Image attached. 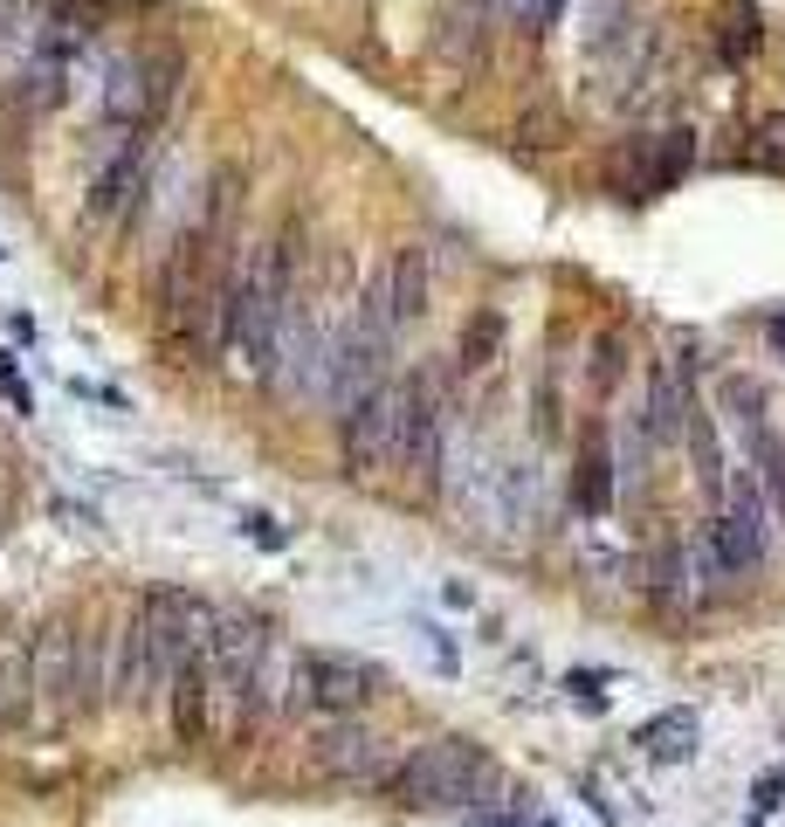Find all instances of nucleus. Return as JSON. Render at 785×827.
Segmentation results:
<instances>
[{
    "label": "nucleus",
    "mask_w": 785,
    "mask_h": 827,
    "mask_svg": "<svg viewBox=\"0 0 785 827\" xmlns=\"http://www.w3.org/2000/svg\"><path fill=\"white\" fill-rule=\"evenodd\" d=\"M145 194V152L139 145H118L111 159H103V173L90 179V214L97 221H124V207Z\"/></svg>",
    "instance_id": "11"
},
{
    "label": "nucleus",
    "mask_w": 785,
    "mask_h": 827,
    "mask_svg": "<svg viewBox=\"0 0 785 827\" xmlns=\"http://www.w3.org/2000/svg\"><path fill=\"white\" fill-rule=\"evenodd\" d=\"M297 676H303V704L324 717H358L379 696V669L358 655H338V649H310L297 662Z\"/></svg>",
    "instance_id": "6"
},
{
    "label": "nucleus",
    "mask_w": 785,
    "mask_h": 827,
    "mask_svg": "<svg viewBox=\"0 0 785 827\" xmlns=\"http://www.w3.org/2000/svg\"><path fill=\"white\" fill-rule=\"evenodd\" d=\"M772 345L785 352V310H778V318H772Z\"/></svg>",
    "instance_id": "27"
},
{
    "label": "nucleus",
    "mask_w": 785,
    "mask_h": 827,
    "mask_svg": "<svg viewBox=\"0 0 785 827\" xmlns=\"http://www.w3.org/2000/svg\"><path fill=\"white\" fill-rule=\"evenodd\" d=\"M242 538H255V545H269V552H276V545H290V531H283L276 517H262V510L242 517Z\"/></svg>",
    "instance_id": "23"
},
{
    "label": "nucleus",
    "mask_w": 785,
    "mask_h": 827,
    "mask_svg": "<svg viewBox=\"0 0 785 827\" xmlns=\"http://www.w3.org/2000/svg\"><path fill=\"white\" fill-rule=\"evenodd\" d=\"M0 386H8V400H14L21 413H29V407H35V400H29V386H21V373H14V366H0Z\"/></svg>",
    "instance_id": "25"
},
{
    "label": "nucleus",
    "mask_w": 785,
    "mask_h": 827,
    "mask_svg": "<svg viewBox=\"0 0 785 827\" xmlns=\"http://www.w3.org/2000/svg\"><path fill=\"white\" fill-rule=\"evenodd\" d=\"M496 8H504L517 29H552V21L565 14V0H496Z\"/></svg>",
    "instance_id": "19"
},
{
    "label": "nucleus",
    "mask_w": 785,
    "mask_h": 827,
    "mask_svg": "<svg viewBox=\"0 0 785 827\" xmlns=\"http://www.w3.org/2000/svg\"><path fill=\"white\" fill-rule=\"evenodd\" d=\"M14 710V690H8V676H0V717H8Z\"/></svg>",
    "instance_id": "28"
},
{
    "label": "nucleus",
    "mask_w": 785,
    "mask_h": 827,
    "mask_svg": "<svg viewBox=\"0 0 785 827\" xmlns=\"http://www.w3.org/2000/svg\"><path fill=\"white\" fill-rule=\"evenodd\" d=\"M723 14H730V56L758 48V14H744V0H723Z\"/></svg>",
    "instance_id": "21"
},
{
    "label": "nucleus",
    "mask_w": 785,
    "mask_h": 827,
    "mask_svg": "<svg viewBox=\"0 0 785 827\" xmlns=\"http://www.w3.org/2000/svg\"><path fill=\"white\" fill-rule=\"evenodd\" d=\"M386 276V304H393V324H413V318H428V290H434V263H428V249L421 242H400L393 249V263L379 269Z\"/></svg>",
    "instance_id": "8"
},
{
    "label": "nucleus",
    "mask_w": 785,
    "mask_h": 827,
    "mask_svg": "<svg viewBox=\"0 0 785 827\" xmlns=\"http://www.w3.org/2000/svg\"><path fill=\"white\" fill-rule=\"evenodd\" d=\"M76 635L69 620H48V628L35 635V649H29V696H35V710L48 724H63L69 710H84L76 704Z\"/></svg>",
    "instance_id": "7"
},
{
    "label": "nucleus",
    "mask_w": 785,
    "mask_h": 827,
    "mask_svg": "<svg viewBox=\"0 0 785 827\" xmlns=\"http://www.w3.org/2000/svg\"><path fill=\"white\" fill-rule=\"evenodd\" d=\"M496 339H504V318H489L483 324H468V339H462V352H468V366H489V352H496Z\"/></svg>",
    "instance_id": "20"
},
{
    "label": "nucleus",
    "mask_w": 785,
    "mask_h": 827,
    "mask_svg": "<svg viewBox=\"0 0 785 827\" xmlns=\"http://www.w3.org/2000/svg\"><path fill=\"white\" fill-rule=\"evenodd\" d=\"M710 545L723 559V573L730 580H751L758 565H765L772 552V504H765V483H730L723 489V510H717V525H710Z\"/></svg>",
    "instance_id": "4"
},
{
    "label": "nucleus",
    "mask_w": 785,
    "mask_h": 827,
    "mask_svg": "<svg viewBox=\"0 0 785 827\" xmlns=\"http://www.w3.org/2000/svg\"><path fill=\"white\" fill-rule=\"evenodd\" d=\"M179 76H187V56H179L173 42L131 48V56L111 69V84H103V118L124 124V132H145V124H159L166 103H173V90H179Z\"/></svg>",
    "instance_id": "3"
},
{
    "label": "nucleus",
    "mask_w": 785,
    "mask_h": 827,
    "mask_svg": "<svg viewBox=\"0 0 785 827\" xmlns=\"http://www.w3.org/2000/svg\"><path fill=\"white\" fill-rule=\"evenodd\" d=\"M696 738H703V731H696V710H654V717L641 724L634 745H641L648 759H662V765H683V759L696 752Z\"/></svg>",
    "instance_id": "12"
},
{
    "label": "nucleus",
    "mask_w": 785,
    "mask_h": 827,
    "mask_svg": "<svg viewBox=\"0 0 785 827\" xmlns=\"http://www.w3.org/2000/svg\"><path fill=\"white\" fill-rule=\"evenodd\" d=\"M579 504L593 517H607L613 504V455H607V434H586V449H579Z\"/></svg>",
    "instance_id": "13"
},
{
    "label": "nucleus",
    "mask_w": 785,
    "mask_h": 827,
    "mask_svg": "<svg viewBox=\"0 0 785 827\" xmlns=\"http://www.w3.org/2000/svg\"><path fill=\"white\" fill-rule=\"evenodd\" d=\"M489 780H496V765L476 738H428L393 772V800L413 814H449V807H476Z\"/></svg>",
    "instance_id": "1"
},
{
    "label": "nucleus",
    "mask_w": 785,
    "mask_h": 827,
    "mask_svg": "<svg viewBox=\"0 0 785 827\" xmlns=\"http://www.w3.org/2000/svg\"><path fill=\"white\" fill-rule=\"evenodd\" d=\"M751 152H758V159H772V166H785V118H765V124H758Z\"/></svg>",
    "instance_id": "22"
},
{
    "label": "nucleus",
    "mask_w": 785,
    "mask_h": 827,
    "mask_svg": "<svg viewBox=\"0 0 785 827\" xmlns=\"http://www.w3.org/2000/svg\"><path fill=\"white\" fill-rule=\"evenodd\" d=\"M413 400H421V379L393 373L379 394H365L352 413H338V449H345V476L379 483L407 462V434H413Z\"/></svg>",
    "instance_id": "2"
},
{
    "label": "nucleus",
    "mask_w": 785,
    "mask_h": 827,
    "mask_svg": "<svg viewBox=\"0 0 785 827\" xmlns=\"http://www.w3.org/2000/svg\"><path fill=\"white\" fill-rule=\"evenodd\" d=\"M683 442H689V455H696V483L723 497V489H730V476H723V442H717V421H710L703 407L689 413V434H683Z\"/></svg>",
    "instance_id": "14"
},
{
    "label": "nucleus",
    "mask_w": 785,
    "mask_h": 827,
    "mask_svg": "<svg viewBox=\"0 0 785 827\" xmlns=\"http://www.w3.org/2000/svg\"><path fill=\"white\" fill-rule=\"evenodd\" d=\"M421 635H428V649H434V662H441V669H449V676H455V641L441 635V628H421Z\"/></svg>",
    "instance_id": "24"
},
{
    "label": "nucleus",
    "mask_w": 785,
    "mask_h": 827,
    "mask_svg": "<svg viewBox=\"0 0 785 827\" xmlns=\"http://www.w3.org/2000/svg\"><path fill=\"white\" fill-rule=\"evenodd\" d=\"M627 35H634V0H593L586 8V48L593 56H613Z\"/></svg>",
    "instance_id": "15"
},
{
    "label": "nucleus",
    "mask_w": 785,
    "mask_h": 827,
    "mask_svg": "<svg viewBox=\"0 0 785 827\" xmlns=\"http://www.w3.org/2000/svg\"><path fill=\"white\" fill-rule=\"evenodd\" d=\"M696 159V132H662V139H648V179H654V194H668L675 179L689 173Z\"/></svg>",
    "instance_id": "16"
},
{
    "label": "nucleus",
    "mask_w": 785,
    "mask_h": 827,
    "mask_svg": "<svg viewBox=\"0 0 785 827\" xmlns=\"http://www.w3.org/2000/svg\"><path fill=\"white\" fill-rule=\"evenodd\" d=\"M751 455H758V476H765V504L778 510V525H785V442H778V434H765Z\"/></svg>",
    "instance_id": "18"
},
{
    "label": "nucleus",
    "mask_w": 785,
    "mask_h": 827,
    "mask_svg": "<svg viewBox=\"0 0 785 827\" xmlns=\"http://www.w3.org/2000/svg\"><path fill=\"white\" fill-rule=\"evenodd\" d=\"M166 696H173V731H179V745H200V738H207V717H214V669H207V655L179 662V676L166 683Z\"/></svg>",
    "instance_id": "10"
},
{
    "label": "nucleus",
    "mask_w": 785,
    "mask_h": 827,
    "mask_svg": "<svg viewBox=\"0 0 785 827\" xmlns=\"http://www.w3.org/2000/svg\"><path fill=\"white\" fill-rule=\"evenodd\" d=\"M310 759H318L331 780H352V786H393V772H400V759H393V738L373 731V724H324L318 738H310Z\"/></svg>",
    "instance_id": "5"
},
{
    "label": "nucleus",
    "mask_w": 785,
    "mask_h": 827,
    "mask_svg": "<svg viewBox=\"0 0 785 827\" xmlns=\"http://www.w3.org/2000/svg\"><path fill=\"white\" fill-rule=\"evenodd\" d=\"M689 413H696V394L683 386V373H675V366H648V400H641L648 442H675V434H689Z\"/></svg>",
    "instance_id": "9"
},
{
    "label": "nucleus",
    "mask_w": 785,
    "mask_h": 827,
    "mask_svg": "<svg viewBox=\"0 0 785 827\" xmlns=\"http://www.w3.org/2000/svg\"><path fill=\"white\" fill-rule=\"evenodd\" d=\"M0 255H8V249H0Z\"/></svg>",
    "instance_id": "29"
},
{
    "label": "nucleus",
    "mask_w": 785,
    "mask_h": 827,
    "mask_svg": "<svg viewBox=\"0 0 785 827\" xmlns=\"http://www.w3.org/2000/svg\"><path fill=\"white\" fill-rule=\"evenodd\" d=\"M723 400L738 407V428L751 434V449H758V442H765V394H758L751 379H723Z\"/></svg>",
    "instance_id": "17"
},
{
    "label": "nucleus",
    "mask_w": 785,
    "mask_h": 827,
    "mask_svg": "<svg viewBox=\"0 0 785 827\" xmlns=\"http://www.w3.org/2000/svg\"><path fill=\"white\" fill-rule=\"evenodd\" d=\"M468 827H523V820H504V814H468Z\"/></svg>",
    "instance_id": "26"
}]
</instances>
